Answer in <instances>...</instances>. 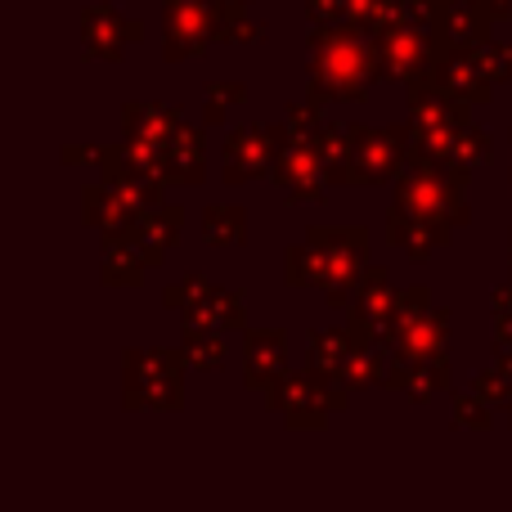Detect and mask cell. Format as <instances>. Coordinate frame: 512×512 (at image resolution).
<instances>
[{
  "label": "cell",
  "mask_w": 512,
  "mask_h": 512,
  "mask_svg": "<svg viewBox=\"0 0 512 512\" xmlns=\"http://www.w3.org/2000/svg\"><path fill=\"white\" fill-rule=\"evenodd\" d=\"M310 144H315L319 162H324L328 185H351V126L324 122V131H319Z\"/></svg>",
  "instance_id": "d4e9b609"
},
{
  "label": "cell",
  "mask_w": 512,
  "mask_h": 512,
  "mask_svg": "<svg viewBox=\"0 0 512 512\" xmlns=\"http://www.w3.org/2000/svg\"><path fill=\"white\" fill-rule=\"evenodd\" d=\"M306 355H310V369L324 373V378H342L346 364H351L355 355V337L351 328H315L306 342Z\"/></svg>",
  "instance_id": "603a6c76"
},
{
  "label": "cell",
  "mask_w": 512,
  "mask_h": 512,
  "mask_svg": "<svg viewBox=\"0 0 512 512\" xmlns=\"http://www.w3.org/2000/svg\"><path fill=\"white\" fill-rule=\"evenodd\" d=\"M162 306L180 310L185 324H216V328H243V292L216 288L203 274H185L162 292Z\"/></svg>",
  "instance_id": "9c48e42d"
},
{
  "label": "cell",
  "mask_w": 512,
  "mask_h": 512,
  "mask_svg": "<svg viewBox=\"0 0 512 512\" xmlns=\"http://www.w3.org/2000/svg\"><path fill=\"white\" fill-rule=\"evenodd\" d=\"M185 351L171 346H126L122 405L126 409H185Z\"/></svg>",
  "instance_id": "3957f363"
},
{
  "label": "cell",
  "mask_w": 512,
  "mask_h": 512,
  "mask_svg": "<svg viewBox=\"0 0 512 512\" xmlns=\"http://www.w3.org/2000/svg\"><path fill=\"white\" fill-rule=\"evenodd\" d=\"M63 162H68V167H95L99 162V144H68V149H63Z\"/></svg>",
  "instance_id": "d590c367"
},
{
  "label": "cell",
  "mask_w": 512,
  "mask_h": 512,
  "mask_svg": "<svg viewBox=\"0 0 512 512\" xmlns=\"http://www.w3.org/2000/svg\"><path fill=\"white\" fill-rule=\"evenodd\" d=\"M274 140L279 144H274L270 176H274V185L283 189V198H288V203H324V194L333 185H328V176H324V162H319L315 144L292 140L279 122H274Z\"/></svg>",
  "instance_id": "ba28073f"
},
{
  "label": "cell",
  "mask_w": 512,
  "mask_h": 512,
  "mask_svg": "<svg viewBox=\"0 0 512 512\" xmlns=\"http://www.w3.org/2000/svg\"><path fill=\"white\" fill-rule=\"evenodd\" d=\"M243 99H248V86H243V81H216V86L207 90L203 122H207V126H221L225 117H230V108H239Z\"/></svg>",
  "instance_id": "f546056e"
},
{
  "label": "cell",
  "mask_w": 512,
  "mask_h": 512,
  "mask_svg": "<svg viewBox=\"0 0 512 512\" xmlns=\"http://www.w3.org/2000/svg\"><path fill=\"white\" fill-rule=\"evenodd\" d=\"M310 23H351V0H306Z\"/></svg>",
  "instance_id": "836d02e7"
},
{
  "label": "cell",
  "mask_w": 512,
  "mask_h": 512,
  "mask_svg": "<svg viewBox=\"0 0 512 512\" xmlns=\"http://www.w3.org/2000/svg\"><path fill=\"white\" fill-rule=\"evenodd\" d=\"M508 265H512V234H508Z\"/></svg>",
  "instance_id": "f35d334b"
},
{
  "label": "cell",
  "mask_w": 512,
  "mask_h": 512,
  "mask_svg": "<svg viewBox=\"0 0 512 512\" xmlns=\"http://www.w3.org/2000/svg\"><path fill=\"white\" fill-rule=\"evenodd\" d=\"M391 310H396V288H391L387 265H364L355 301H351V310H346V328H351L355 346L378 342L391 324Z\"/></svg>",
  "instance_id": "30bf717a"
},
{
  "label": "cell",
  "mask_w": 512,
  "mask_h": 512,
  "mask_svg": "<svg viewBox=\"0 0 512 512\" xmlns=\"http://www.w3.org/2000/svg\"><path fill=\"white\" fill-rule=\"evenodd\" d=\"M432 81H436V86H445L450 95L477 104V108L495 99V81L486 77V68H481L468 50H445L441 63H436V72H432Z\"/></svg>",
  "instance_id": "e0dca14e"
},
{
  "label": "cell",
  "mask_w": 512,
  "mask_h": 512,
  "mask_svg": "<svg viewBox=\"0 0 512 512\" xmlns=\"http://www.w3.org/2000/svg\"><path fill=\"white\" fill-rule=\"evenodd\" d=\"M472 391H477L481 400H490V405L495 409H508L512 405V378L504 369H486V373H477V382H472Z\"/></svg>",
  "instance_id": "1f68e13d"
},
{
  "label": "cell",
  "mask_w": 512,
  "mask_h": 512,
  "mask_svg": "<svg viewBox=\"0 0 512 512\" xmlns=\"http://www.w3.org/2000/svg\"><path fill=\"white\" fill-rule=\"evenodd\" d=\"M508 283H512V265H508Z\"/></svg>",
  "instance_id": "60d3db41"
},
{
  "label": "cell",
  "mask_w": 512,
  "mask_h": 512,
  "mask_svg": "<svg viewBox=\"0 0 512 512\" xmlns=\"http://www.w3.org/2000/svg\"><path fill=\"white\" fill-rule=\"evenodd\" d=\"M495 328H499L495 342L512 346V283H504V288L495 292Z\"/></svg>",
  "instance_id": "e575fe53"
},
{
  "label": "cell",
  "mask_w": 512,
  "mask_h": 512,
  "mask_svg": "<svg viewBox=\"0 0 512 512\" xmlns=\"http://www.w3.org/2000/svg\"><path fill=\"white\" fill-rule=\"evenodd\" d=\"M230 5H243V9H248V5H252V0H230Z\"/></svg>",
  "instance_id": "74e56055"
},
{
  "label": "cell",
  "mask_w": 512,
  "mask_h": 512,
  "mask_svg": "<svg viewBox=\"0 0 512 512\" xmlns=\"http://www.w3.org/2000/svg\"><path fill=\"white\" fill-rule=\"evenodd\" d=\"M382 81L373 32L360 23H310V95L319 104H360Z\"/></svg>",
  "instance_id": "7a4b0ae2"
},
{
  "label": "cell",
  "mask_w": 512,
  "mask_h": 512,
  "mask_svg": "<svg viewBox=\"0 0 512 512\" xmlns=\"http://www.w3.org/2000/svg\"><path fill=\"white\" fill-rule=\"evenodd\" d=\"M454 230H459L454 221L423 216V212H414V207H405V203H391V212H387V239H391V248H400L409 261H427L432 248H445V243L454 239Z\"/></svg>",
  "instance_id": "7c38bea8"
},
{
  "label": "cell",
  "mask_w": 512,
  "mask_h": 512,
  "mask_svg": "<svg viewBox=\"0 0 512 512\" xmlns=\"http://www.w3.org/2000/svg\"><path fill=\"white\" fill-rule=\"evenodd\" d=\"M499 409L490 400H481L477 391H454V427H472V432H490Z\"/></svg>",
  "instance_id": "f1b7e54d"
},
{
  "label": "cell",
  "mask_w": 512,
  "mask_h": 512,
  "mask_svg": "<svg viewBox=\"0 0 512 512\" xmlns=\"http://www.w3.org/2000/svg\"><path fill=\"white\" fill-rule=\"evenodd\" d=\"M203 239L212 248H239L248 239V212L239 203H212L203 207Z\"/></svg>",
  "instance_id": "4316f807"
},
{
  "label": "cell",
  "mask_w": 512,
  "mask_h": 512,
  "mask_svg": "<svg viewBox=\"0 0 512 512\" xmlns=\"http://www.w3.org/2000/svg\"><path fill=\"white\" fill-rule=\"evenodd\" d=\"M144 36V27L135 18H126L117 5H86L81 9V63H117L126 54V45H135Z\"/></svg>",
  "instance_id": "8fae6325"
},
{
  "label": "cell",
  "mask_w": 512,
  "mask_h": 512,
  "mask_svg": "<svg viewBox=\"0 0 512 512\" xmlns=\"http://www.w3.org/2000/svg\"><path fill=\"white\" fill-rule=\"evenodd\" d=\"M387 387L405 391L414 400H427L432 391H450L454 387L450 360H445V351H391Z\"/></svg>",
  "instance_id": "4fadbf2b"
},
{
  "label": "cell",
  "mask_w": 512,
  "mask_h": 512,
  "mask_svg": "<svg viewBox=\"0 0 512 512\" xmlns=\"http://www.w3.org/2000/svg\"><path fill=\"white\" fill-rule=\"evenodd\" d=\"M414 126H360L351 122V185H396V176L409 167Z\"/></svg>",
  "instance_id": "8992f818"
},
{
  "label": "cell",
  "mask_w": 512,
  "mask_h": 512,
  "mask_svg": "<svg viewBox=\"0 0 512 512\" xmlns=\"http://www.w3.org/2000/svg\"><path fill=\"white\" fill-rule=\"evenodd\" d=\"M225 328L216 324H189L185 337H180V351H185L189 369H203V373H221L230 351H225Z\"/></svg>",
  "instance_id": "cb8c5ba5"
},
{
  "label": "cell",
  "mask_w": 512,
  "mask_h": 512,
  "mask_svg": "<svg viewBox=\"0 0 512 512\" xmlns=\"http://www.w3.org/2000/svg\"><path fill=\"white\" fill-rule=\"evenodd\" d=\"M140 207L131 203L126 189H117L113 180H99V185H86L81 189V221L95 225L104 234H117V230H131Z\"/></svg>",
  "instance_id": "2e32d148"
},
{
  "label": "cell",
  "mask_w": 512,
  "mask_h": 512,
  "mask_svg": "<svg viewBox=\"0 0 512 512\" xmlns=\"http://www.w3.org/2000/svg\"><path fill=\"white\" fill-rule=\"evenodd\" d=\"M378 41V59H382V81H400V86H414L427 81L441 63V54L450 50L441 32H427V27H409V23H387L373 32Z\"/></svg>",
  "instance_id": "52a82bcc"
},
{
  "label": "cell",
  "mask_w": 512,
  "mask_h": 512,
  "mask_svg": "<svg viewBox=\"0 0 512 512\" xmlns=\"http://www.w3.org/2000/svg\"><path fill=\"white\" fill-rule=\"evenodd\" d=\"M207 176V144L203 131L180 122V131L167 140V185H198Z\"/></svg>",
  "instance_id": "44dd1931"
},
{
  "label": "cell",
  "mask_w": 512,
  "mask_h": 512,
  "mask_svg": "<svg viewBox=\"0 0 512 512\" xmlns=\"http://www.w3.org/2000/svg\"><path fill=\"white\" fill-rule=\"evenodd\" d=\"M180 225H185V207L180 203H158V207H144V212L135 216L131 234L144 243V252L153 256V265H162L167 248L180 239Z\"/></svg>",
  "instance_id": "7402d4cb"
},
{
  "label": "cell",
  "mask_w": 512,
  "mask_h": 512,
  "mask_svg": "<svg viewBox=\"0 0 512 512\" xmlns=\"http://www.w3.org/2000/svg\"><path fill=\"white\" fill-rule=\"evenodd\" d=\"M274 126H239L225 140V185H243L252 176H270L274 167Z\"/></svg>",
  "instance_id": "5bb4252c"
},
{
  "label": "cell",
  "mask_w": 512,
  "mask_h": 512,
  "mask_svg": "<svg viewBox=\"0 0 512 512\" xmlns=\"http://www.w3.org/2000/svg\"><path fill=\"white\" fill-rule=\"evenodd\" d=\"M158 270L153 256L144 252V243L131 230L104 234V283L108 288H140L144 274Z\"/></svg>",
  "instance_id": "ac0fdd59"
},
{
  "label": "cell",
  "mask_w": 512,
  "mask_h": 512,
  "mask_svg": "<svg viewBox=\"0 0 512 512\" xmlns=\"http://www.w3.org/2000/svg\"><path fill=\"white\" fill-rule=\"evenodd\" d=\"M324 122H328V117H324V104L310 95V99H297V104L283 108V122H279V126L292 135V140H315V135L324 131Z\"/></svg>",
  "instance_id": "83f0119b"
},
{
  "label": "cell",
  "mask_w": 512,
  "mask_h": 512,
  "mask_svg": "<svg viewBox=\"0 0 512 512\" xmlns=\"http://www.w3.org/2000/svg\"><path fill=\"white\" fill-rule=\"evenodd\" d=\"M508 423H512V405H508Z\"/></svg>",
  "instance_id": "ab89813d"
},
{
  "label": "cell",
  "mask_w": 512,
  "mask_h": 512,
  "mask_svg": "<svg viewBox=\"0 0 512 512\" xmlns=\"http://www.w3.org/2000/svg\"><path fill=\"white\" fill-rule=\"evenodd\" d=\"M122 131L126 140L167 144L180 131V108L158 104V99H131V104H122Z\"/></svg>",
  "instance_id": "ffe728a7"
},
{
  "label": "cell",
  "mask_w": 512,
  "mask_h": 512,
  "mask_svg": "<svg viewBox=\"0 0 512 512\" xmlns=\"http://www.w3.org/2000/svg\"><path fill=\"white\" fill-rule=\"evenodd\" d=\"M387 373H391V351L382 342H369V346H355L342 382L351 391H373V387H387Z\"/></svg>",
  "instance_id": "484cf974"
},
{
  "label": "cell",
  "mask_w": 512,
  "mask_h": 512,
  "mask_svg": "<svg viewBox=\"0 0 512 512\" xmlns=\"http://www.w3.org/2000/svg\"><path fill=\"white\" fill-rule=\"evenodd\" d=\"M230 0H162V59H203L212 45H230Z\"/></svg>",
  "instance_id": "277c9868"
},
{
  "label": "cell",
  "mask_w": 512,
  "mask_h": 512,
  "mask_svg": "<svg viewBox=\"0 0 512 512\" xmlns=\"http://www.w3.org/2000/svg\"><path fill=\"white\" fill-rule=\"evenodd\" d=\"M243 355H248V369H243L248 391H270L288 373V333H279V328H248L243 333Z\"/></svg>",
  "instance_id": "9a60e30c"
},
{
  "label": "cell",
  "mask_w": 512,
  "mask_h": 512,
  "mask_svg": "<svg viewBox=\"0 0 512 512\" xmlns=\"http://www.w3.org/2000/svg\"><path fill=\"white\" fill-rule=\"evenodd\" d=\"M396 18V0H351V23H360L364 32H378Z\"/></svg>",
  "instance_id": "d6a6232c"
},
{
  "label": "cell",
  "mask_w": 512,
  "mask_h": 512,
  "mask_svg": "<svg viewBox=\"0 0 512 512\" xmlns=\"http://www.w3.org/2000/svg\"><path fill=\"white\" fill-rule=\"evenodd\" d=\"M472 59L481 63V68H486V77L495 81H512V41L508 45H499V41H486V45H477V50H468Z\"/></svg>",
  "instance_id": "4dcf8cb0"
},
{
  "label": "cell",
  "mask_w": 512,
  "mask_h": 512,
  "mask_svg": "<svg viewBox=\"0 0 512 512\" xmlns=\"http://www.w3.org/2000/svg\"><path fill=\"white\" fill-rule=\"evenodd\" d=\"M364 265H369V230L364 225H346V230L310 225L306 239L283 252V279H288V288L324 292L333 310H351Z\"/></svg>",
  "instance_id": "6da1fadb"
},
{
  "label": "cell",
  "mask_w": 512,
  "mask_h": 512,
  "mask_svg": "<svg viewBox=\"0 0 512 512\" xmlns=\"http://www.w3.org/2000/svg\"><path fill=\"white\" fill-rule=\"evenodd\" d=\"M445 342H450V310L445 306H432L382 333L387 351H445Z\"/></svg>",
  "instance_id": "d6986e66"
},
{
  "label": "cell",
  "mask_w": 512,
  "mask_h": 512,
  "mask_svg": "<svg viewBox=\"0 0 512 512\" xmlns=\"http://www.w3.org/2000/svg\"><path fill=\"white\" fill-rule=\"evenodd\" d=\"M495 364H499V369H504V373H508V378H512V346H504V342H495Z\"/></svg>",
  "instance_id": "8d00e7d4"
},
{
  "label": "cell",
  "mask_w": 512,
  "mask_h": 512,
  "mask_svg": "<svg viewBox=\"0 0 512 512\" xmlns=\"http://www.w3.org/2000/svg\"><path fill=\"white\" fill-rule=\"evenodd\" d=\"M351 387L342 378H324V373L306 369V373H283L270 391H265V405L274 414H283V423L297 427V432H319L328 423V414L346 409Z\"/></svg>",
  "instance_id": "5b68a950"
}]
</instances>
